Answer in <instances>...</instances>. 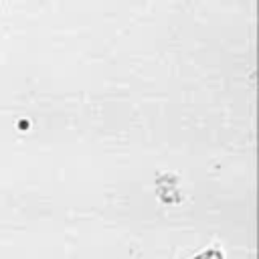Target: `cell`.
Masks as SVG:
<instances>
[{
  "label": "cell",
  "instance_id": "1",
  "mask_svg": "<svg viewBox=\"0 0 259 259\" xmlns=\"http://www.w3.org/2000/svg\"><path fill=\"white\" fill-rule=\"evenodd\" d=\"M194 259H223V253H221V251H217V249H208V251H204V253L196 255Z\"/></svg>",
  "mask_w": 259,
  "mask_h": 259
}]
</instances>
